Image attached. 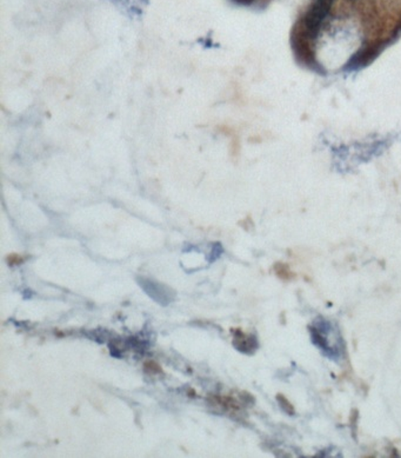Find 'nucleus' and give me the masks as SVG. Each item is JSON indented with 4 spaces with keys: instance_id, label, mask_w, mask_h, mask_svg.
Wrapping results in <instances>:
<instances>
[{
    "instance_id": "f257e3e1",
    "label": "nucleus",
    "mask_w": 401,
    "mask_h": 458,
    "mask_svg": "<svg viewBox=\"0 0 401 458\" xmlns=\"http://www.w3.org/2000/svg\"><path fill=\"white\" fill-rule=\"evenodd\" d=\"M144 370L151 374H162V372H163L162 367H160L156 362H152V360L146 362V363L144 364Z\"/></svg>"
},
{
    "instance_id": "f03ea898",
    "label": "nucleus",
    "mask_w": 401,
    "mask_h": 458,
    "mask_svg": "<svg viewBox=\"0 0 401 458\" xmlns=\"http://www.w3.org/2000/svg\"><path fill=\"white\" fill-rule=\"evenodd\" d=\"M8 261L10 266H17L22 262V259L18 255H11L8 257Z\"/></svg>"
}]
</instances>
